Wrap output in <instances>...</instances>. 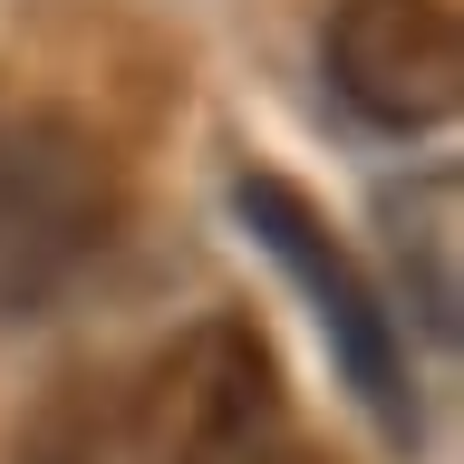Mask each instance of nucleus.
<instances>
[{"label":"nucleus","mask_w":464,"mask_h":464,"mask_svg":"<svg viewBox=\"0 0 464 464\" xmlns=\"http://www.w3.org/2000/svg\"><path fill=\"white\" fill-rule=\"evenodd\" d=\"M126 184L97 126L58 107L0 116V319H39L116 242Z\"/></svg>","instance_id":"1"},{"label":"nucleus","mask_w":464,"mask_h":464,"mask_svg":"<svg viewBox=\"0 0 464 464\" xmlns=\"http://www.w3.org/2000/svg\"><path fill=\"white\" fill-rule=\"evenodd\" d=\"M232 213H242V232L300 281V300H310V319H319V339H329V358H339V377L358 387V406L377 416V435L406 455V445L426 435V416H416V377H406V319H397V300L368 281V261L339 242V223H329L290 174H232Z\"/></svg>","instance_id":"2"},{"label":"nucleus","mask_w":464,"mask_h":464,"mask_svg":"<svg viewBox=\"0 0 464 464\" xmlns=\"http://www.w3.org/2000/svg\"><path fill=\"white\" fill-rule=\"evenodd\" d=\"M281 455V358L242 310L194 319L126 406V464H271Z\"/></svg>","instance_id":"3"},{"label":"nucleus","mask_w":464,"mask_h":464,"mask_svg":"<svg viewBox=\"0 0 464 464\" xmlns=\"http://www.w3.org/2000/svg\"><path fill=\"white\" fill-rule=\"evenodd\" d=\"M329 87L377 136H426L464 107V20L455 0H339Z\"/></svg>","instance_id":"4"},{"label":"nucleus","mask_w":464,"mask_h":464,"mask_svg":"<svg viewBox=\"0 0 464 464\" xmlns=\"http://www.w3.org/2000/svg\"><path fill=\"white\" fill-rule=\"evenodd\" d=\"M387 242H397V290L406 310L426 319L435 339H455V310H464V271H455V174H426L387 194ZM397 310V319H406Z\"/></svg>","instance_id":"5"},{"label":"nucleus","mask_w":464,"mask_h":464,"mask_svg":"<svg viewBox=\"0 0 464 464\" xmlns=\"http://www.w3.org/2000/svg\"><path fill=\"white\" fill-rule=\"evenodd\" d=\"M271 464H319V455H300V445H281V455H271Z\"/></svg>","instance_id":"6"}]
</instances>
